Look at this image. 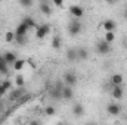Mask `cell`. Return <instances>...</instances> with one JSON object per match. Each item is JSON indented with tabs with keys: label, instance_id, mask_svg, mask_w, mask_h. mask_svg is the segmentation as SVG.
<instances>
[{
	"label": "cell",
	"instance_id": "1",
	"mask_svg": "<svg viewBox=\"0 0 127 125\" xmlns=\"http://www.w3.org/2000/svg\"><path fill=\"white\" fill-rule=\"evenodd\" d=\"M81 32V24L77 21V18L75 19H72L71 22H69V25H68V34L71 35V37H75V35H78Z\"/></svg>",
	"mask_w": 127,
	"mask_h": 125
},
{
	"label": "cell",
	"instance_id": "2",
	"mask_svg": "<svg viewBox=\"0 0 127 125\" xmlns=\"http://www.w3.org/2000/svg\"><path fill=\"white\" fill-rule=\"evenodd\" d=\"M96 52H97L99 55L105 56V55L111 53V44H109V43H106L105 40L97 41V43H96Z\"/></svg>",
	"mask_w": 127,
	"mask_h": 125
},
{
	"label": "cell",
	"instance_id": "3",
	"mask_svg": "<svg viewBox=\"0 0 127 125\" xmlns=\"http://www.w3.org/2000/svg\"><path fill=\"white\" fill-rule=\"evenodd\" d=\"M49 32H50V25H49V24H41V25L35 27V37H37L38 40L44 38Z\"/></svg>",
	"mask_w": 127,
	"mask_h": 125
},
{
	"label": "cell",
	"instance_id": "4",
	"mask_svg": "<svg viewBox=\"0 0 127 125\" xmlns=\"http://www.w3.org/2000/svg\"><path fill=\"white\" fill-rule=\"evenodd\" d=\"M77 75L74 74V72H66V74H64V83L66 84V85H71V87H74L75 84H77Z\"/></svg>",
	"mask_w": 127,
	"mask_h": 125
},
{
	"label": "cell",
	"instance_id": "5",
	"mask_svg": "<svg viewBox=\"0 0 127 125\" xmlns=\"http://www.w3.org/2000/svg\"><path fill=\"white\" fill-rule=\"evenodd\" d=\"M106 113L111 115V116H117V115L121 113V106L117 104V103H109L106 106Z\"/></svg>",
	"mask_w": 127,
	"mask_h": 125
},
{
	"label": "cell",
	"instance_id": "6",
	"mask_svg": "<svg viewBox=\"0 0 127 125\" xmlns=\"http://www.w3.org/2000/svg\"><path fill=\"white\" fill-rule=\"evenodd\" d=\"M111 96H112L115 100H121L123 96H124L123 85H112V88H111Z\"/></svg>",
	"mask_w": 127,
	"mask_h": 125
},
{
	"label": "cell",
	"instance_id": "7",
	"mask_svg": "<svg viewBox=\"0 0 127 125\" xmlns=\"http://www.w3.org/2000/svg\"><path fill=\"white\" fill-rule=\"evenodd\" d=\"M69 13L74 16V18H81L83 15H84V12H83V9H81V6H77V4H72V6H69Z\"/></svg>",
	"mask_w": 127,
	"mask_h": 125
},
{
	"label": "cell",
	"instance_id": "8",
	"mask_svg": "<svg viewBox=\"0 0 127 125\" xmlns=\"http://www.w3.org/2000/svg\"><path fill=\"white\" fill-rule=\"evenodd\" d=\"M102 28H103L105 31H115L117 22H115L114 19H105V21L102 22Z\"/></svg>",
	"mask_w": 127,
	"mask_h": 125
},
{
	"label": "cell",
	"instance_id": "9",
	"mask_svg": "<svg viewBox=\"0 0 127 125\" xmlns=\"http://www.w3.org/2000/svg\"><path fill=\"white\" fill-rule=\"evenodd\" d=\"M65 58H66V61H68V62H75V61H78L77 49H74V47L68 49V50H66V53H65Z\"/></svg>",
	"mask_w": 127,
	"mask_h": 125
},
{
	"label": "cell",
	"instance_id": "10",
	"mask_svg": "<svg viewBox=\"0 0 127 125\" xmlns=\"http://www.w3.org/2000/svg\"><path fill=\"white\" fill-rule=\"evenodd\" d=\"M74 97V90H72V87L71 85H65L62 87V99L65 100H71Z\"/></svg>",
	"mask_w": 127,
	"mask_h": 125
},
{
	"label": "cell",
	"instance_id": "11",
	"mask_svg": "<svg viewBox=\"0 0 127 125\" xmlns=\"http://www.w3.org/2000/svg\"><path fill=\"white\" fill-rule=\"evenodd\" d=\"M109 83H111V85H123L124 78H123V75H120V74H114V75H111Z\"/></svg>",
	"mask_w": 127,
	"mask_h": 125
},
{
	"label": "cell",
	"instance_id": "12",
	"mask_svg": "<svg viewBox=\"0 0 127 125\" xmlns=\"http://www.w3.org/2000/svg\"><path fill=\"white\" fill-rule=\"evenodd\" d=\"M28 30H30V27L22 21L18 27H16V31H15V35H27V32H28Z\"/></svg>",
	"mask_w": 127,
	"mask_h": 125
},
{
	"label": "cell",
	"instance_id": "13",
	"mask_svg": "<svg viewBox=\"0 0 127 125\" xmlns=\"http://www.w3.org/2000/svg\"><path fill=\"white\" fill-rule=\"evenodd\" d=\"M72 113H74V116H77V118L83 116V115H84V107H83V104L75 103V104L72 106Z\"/></svg>",
	"mask_w": 127,
	"mask_h": 125
},
{
	"label": "cell",
	"instance_id": "14",
	"mask_svg": "<svg viewBox=\"0 0 127 125\" xmlns=\"http://www.w3.org/2000/svg\"><path fill=\"white\" fill-rule=\"evenodd\" d=\"M22 96H24V90H22V87H19V90H13V91L10 93L9 100H10V102H15V100H19Z\"/></svg>",
	"mask_w": 127,
	"mask_h": 125
},
{
	"label": "cell",
	"instance_id": "15",
	"mask_svg": "<svg viewBox=\"0 0 127 125\" xmlns=\"http://www.w3.org/2000/svg\"><path fill=\"white\" fill-rule=\"evenodd\" d=\"M3 58H4V61H6L7 65H13V62L18 59V58H16V55H15L13 52H6V53L3 55Z\"/></svg>",
	"mask_w": 127,
	"mask_h": 125
},
{
	"label": "cell",
	"instance_id": "16",
	"mask_svg": "<svg viewBox=\"0 0 127 125\" xmlns=\"http://www.w3.org/2000/svg\"><path fill=\"white\" fill-rule=\"evenodd\" d=\"M61 46H62L61 37H59V35H53V37H52V49L59 50V49H61Z\"/></svg>",
	"mask_w": 127,
	"mask_h": 125
},
{
	"label": "cell",
	"instance_id": "17",
	"mask_svg": "<svg viewBox=\"0 0 127 125\" xmlns=\"http://www.w3.org/2000/svg\"><path fill=\"white\" fill-rule=\"evenodd\" d=\"M40 12H41L43 15H46V16H50V15H52V7H50L47 3H41V4H40Z\"/></svg>",
	"mask_w": 127,
	"mask_h": 125
},
{
	"label": "cell",
	"instance_id": "18",
	"mask_svg": "<svg viewBox=\"0 0 127 125\" xmlns=\"http://www.w3.org/2000/svg\"><path fill=\"white\" fill-rule=\"evenodd\" d=\"M77 55H78V59L80 61H86L87 58H89V52L86 50V49H77Z\"/></svg>",
	"mask_w": 127,
	"mask_h": 125
},
{
	"label": "cell",
	"instance_id": "19",
	"mask_svg": "<svg viewBox=\"0 0 127 125\" xmlns=\"http://www.w3.org/2000/svg\"><path fill=\"white\" fill-rule=\"evenodd\" d=\"M103 40H105L106 43H109V44H111V43L115 40V34H114V31H106V32H105Z\"/></svg>",
	"mask_w": 127,
	"mask_h": 125
},
{
	"label": "cell",
	"instance_id": "20",
	"mask_svg": "<svg viewBox=\"0 0 127 125\" xmlns=\"http://www.w3.org/2000/svg\"><path fill=\"white\" fill-rule=\"evenodd\" d=\"M24 65H25V61H24V59H16V61L13 62V69H15V71H21V69L24 68Z\"/></svg>",
	"mask_w": 127,
	"mask_h": 125
},
{
	"label": "cell",
	"instance_id": "21",
	"mask_svg": "<svg viewBox=\"0 0 127 125\" xmlns=\"http://www.w3.org/2000/svg\"><path fill=\"white\" fill-rule=\"evenodd\" d=\"M4 41L6 43H12V41H15V32L13 31H7L4 34Z\"/></svg>",
	"mask_w": 127,
	"mask_h": 125
},
{
	"label": "cell",
	"instance_id": "22",
	"mask_svg": "<svg viewBox=\"0 0 127 125\" xmlns=\"http://www.w3.org/2000/svg\"><path fill=\"white\" fill-rule=\"evenodd\" d=\"M24 22H25V24L30 27V30L37 27V25H35V22H34V19H32L31 16H25V18H24Z\"/></svg>",
	"mask_w": 127,
	"mask_h": 125
},
{
	"label": "cell",
	"instance_id": "23",
	"mask_svg": "<svg viewBox=\"0 0 127 125\" xmlns=\"http://www.w3.org/2000/svg\"><path fill=\"white\" fill-rule=\"evenodd\" d=\"M15 84H16V87H24V84H25L24 77H22V75H16V78H15Z\"/></svg>",
	"mask_w": 127,
	"mask_h": 125
},
{
	"label": "cell",
	"instance_id": "24",
	"mask_svg": "<svg viewBox=\"0 0 127 125\" xmlns=\"http://www.w3.org/2000/svg\"><path fill=\"white\" fill-rule=\"evenodd\" d=\"M44 113H46L47 116H53V115L56 113V109H55L53 106H47V107L44 109Z\"/></svg>",
	"mask_w": 127,
	"mask_h": 125
},
{
	"label": "cell",
	"instance_id": "25",
	"mask_svg": "<svg viewBox=\"0 0 127 125\" xmlns=\"http://www.w3.org/2000/svg\"><path fill=\"white\" fill-rule=\"evenodd\" d=\"M25 38H27V35H15V41H16L19 46L25 44Z\"/></svg>",
	"mask_w": 127,
	"mask_h": 125
},
{
	"label": "cell",
	"instance_id": "26",
	"mask_svg": "<svg viewBox=\"0 0 127 125\" xmlns=\"http://www.w3.org/2000/svg\"><path fill=\"white\" fill-rule=\"evenodd\" d=\"M19 3H21V6H24V7H31L32 6V0H19Z\"/></svg>",
	"mask_w": 127,
	"mask_h": 125
},
{
	"label": "cell",
	"instance_id": "27",
	"mask_svg": "<svg viewBox=\"0 0 127 125\" xmlns=\"http://www.w3.org/2000/svg\"><path fill=\"white\" fill-rule=\"evenodd\" d=\"M53 3H55L58 7H62L64 6V0H53Z\"/></svg>",
	"mask_w": 127,
	"mask_h": 125
},
{
	"label": "cell",
	"instance_id": "28",
	"mask_svg": "<svg viewBox=\"0 0 127 125\" xmlns=\"http://www.w3.org/2000/svg\"><path fill=\"white\" fill-rule=\"evenodd\" d=\"M105 1H106V3H109V4H114L117 0H105Z\"/></svg>",
	"mask_w": 127,
	"mask_h": 125
},
{
	"label": "cell",
	"instance_id": "29",
	"mask_svg": "<svg viewBox=\"0 0 127 125\" xmlns=\"http://www.w3.org/2000/svg\"><path fill=\"white\" fill-rule=\"evenodd\" d=\"M123 15H124V19H126V21H127V7H126V9H124V13H123Z\"/></svg>",
	"mask_w": 127,
	"mask_h": 125
},
{
	"label": "cell",
	"instance_id": "30",
	"mask_svg": "<svg viewBox=\"0 0 127 125\" xmlns=\"http://www.w3.org/2000/svg\"><path fill=\"white\" fill-rule=\"evenodd\" d=\"M1 99H3V94H0V102H1Z\"/></svg>",
	"mask_w": 127,
	"mask_h": 125
}]
</instances>
